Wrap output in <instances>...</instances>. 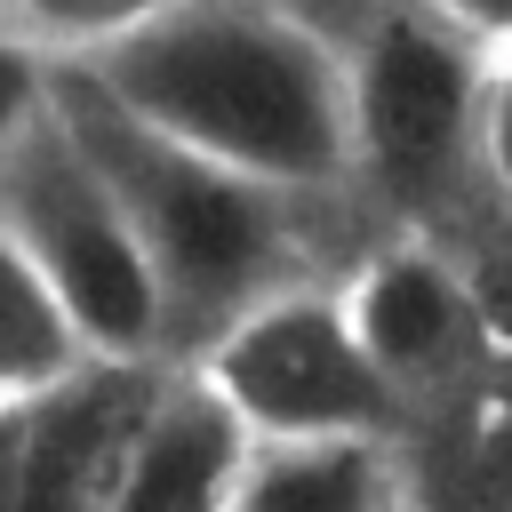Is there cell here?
<instances>
[{"label":"cell","mask_w":512,"mask_h":512,"mask_svg":"<svg viewBox=\"0 0 512 512\" xmlns=\"http://www.w3.org/2000/svg\"><path fill=\"white\" fill-rule=\"evenodd\" d=\"M152 136L312 208H352V96L328 16L256 0L112 8L72 56Z\"/></svg>","instance_id":"1"},{"label":"cell","mask_w":512,"mask_h":512,"mask_svg":"<svg viewBox=\"0 0 512 512\" xmlns=\"http://www.w3.org/2000/svg\"><path fill=\"white\" fill-rule=\"evenodd\" d=\"M56 120L80 136L112 208L128 216V240H136L152 296H160L168 368H192L256 304L312 288V280H344V272H320V248H328L320 216H336V208L280 200V192L152 136L72 64L56 72Z\"/></svg>","instance_id":"2"},{"label":"cell","mask_w":512,"mask_h":512,"mask_svg":"<svg viewBox=\"0 0 512 512\" xmlns=\"http://www.w3.org/2000/svg\"><path fill=\"white\" fill-rule=\"evenodd\" d=\"M352 96V200L384 216V240L456 256L488 216L480 104L496 32L480 8H360L328 16Z\"/></svg>","instance_id":"3"},{"label":"cell","mask_w":512,"mask_h":512,"mask_svg":"<svg viewBox=\"0 0 512 512\" xmlns=\"http://www.w3.org/2000/svg\"><path fill=\"white\" fill-rule=\"evenodd\" d=\"M0 232L24 248V264L48 280V296L64 304V320L80 328V344L104 368H168L152 272H144L128 216L112 208L96 160L56 120V96L0 152Z\"/></svg>","instance_id":"4"},{"label":"cell","mask_w":512,"mask_h":512,"mask_svg":"<svg viewBox=\"0 0 512 512\" xmlns=\"http://www.w3.org/2000/svg\"><path fill=\"white\" fill-rule=\"evenodd\" d=\"M192 376L240 416V432L256 448H296V440L408 448V416H400L392 384L376 376L336 280H312V288L256 304L240 328H224L192 360Z\"/></svg>","instance_id":"5"},{"label":"cell","mask_w":512,"mask_h":512,"mask_svg":"<svg viewBox=\"0 0 512 512\" xmlns=\"http://www.w3.org/2000/svg\"><path fill=\"white\" fill-rule=\"evenodd\" d=\"M336 288H344V312H352V328H360V344L408 424H416V408L464 400L496 368L480 312L456 280V256H440L424 240H368Z\"/></svg>","instance_id":"6"},{"label":"cell","mask_w":512,"mask_h":512,"mask_svg":"<svg viewBox=\"0 0 512 512\" xmlns=\"http://www.w3.org/2000/svg\"><path fill=\"white\" fill-rule=\"evenodd\" d=\"M160 376L168 368H88L40 400H0V512H104Z\"/></svg>","instance_id":"7"},{"label":"cell","mask_w":512,"mask_h":512,"mask_svg":"<svg viewBox=\"0 0 512 512\" xmlns=\"http://www.w3.org/2000/svg\"><path fill=\"white\" fill-rule=\"evenodd\" d=\"M248 456H256V440L240 432V416L192 368H168L112 472L104 512H232Z\"/></svg>","instance_id":"8"},{"label":"cell","mask_w":512,"mask_h":512,"mask_svg":"<svg viewBox=\"0 0 512 512\" xmlns=\"http://www.w3.org/2000/svg\"><path fill=\"white\" fill-rule=\"evenodd\" d=\"M232 512H408V464L384 440L256 448Z\"/></svg>","instance_id":"9"},{"label":"cell","mask_w":512,"mask_h":512,"mask_svg":"<svg viewBox=\"0 0 512 512\" xmlns=\"http://www.w3.org/2000/svg\"><path fill=\"white\" fill-rule=\"evenodd\" d=\"M88 368H104V360L80 344V328L64 320L48 280L0 232V400H40V392H56V384H72Z\"/></svg>","instance_id":"10"},{"label":"cell","mask_w":512,"mask_h":512,"mask_svg":"<svg viewBox=\"0 0 512 512\" xmlns=\"http://www.w3.org/2000/svg\"><path fill=\"white\" fill-rule=\"evenodd\" d=\"M112 8H8L0 0V152L48 112L56 72L88 48Z\"/></svg>","instance_id":"11"},{"label":"cell","mask_w":512,"mask_h":512,"mask_svg":"<svg viewBox=\"0 0 512 512\" xmlns=\"http://www.w3.org/2000/svg\"><path fill=\"white\" fill-rule=\"evenodd\" d=\"M456 280L480 312V336L496 360H512V208H496L464 248H456Z\"/></svg>","instance_id":"12"},{"label":"cell","mask_w":512,"mask_h":512,"mask_svg":"<svg viewBox=\"0 0 512 512\" xmlns=\"http://www.w3.org/2000/svg\"><path fill=\"white\" fill-rule=\"evenodd\" d=\"M488 32H496V64H488V104H480V152H488L496 208H512V16H488Z\"/></svg>","instance_id":"13"}]
</instances>
